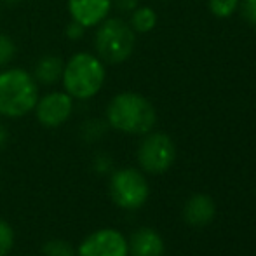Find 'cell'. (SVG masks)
Wrapping results in <instances>:
<instances>
[{
    "mask_svg": "<svg viewBox=\"0 0 256 256\" xmlns=\"http://www.w3.org/2000/svg\"><path fill=\"white\" fill-rule=\"evenodd\" d=\"M106 120L114 129L128 134H146L157 120L154 104L138 92H120L106 108Z\"/></svg>",
    "mask_w": 256,
    "mask_h": 256,
    "instance_id": "1",
    "label": "cell"
},
{
    "mask_svg": "<svg viewBox=\"0 0 256 256\" xmlns=\"http://www.w3.org/2000/svg\"><path fill=\"white\" fill-rule=\"evenodd\" d=\"M38 102V86L34 75L23 68L0 72V115L24 117Z\"/></svg>",
    "mask_w": 256,
    "mask_h": 256,
    "instance_id": "2",
    "label": "cell"
},
{
    "mask_svg": "<svg viewBox=\"0 0 256 256\" xmlns=\"http://www.w3.org/2000/svg\"><path fill=\"white\" fill-rule=\"evenodd\" d=\"M61 80L64 92L75 100H89L98 94L104 82V66L98 56L77 52L66 61Z\"/></svg>",
    "mask_w": 256,
    "mask_h": 256,
    "instance_id": "3",
    "label": "cell"
},
{
    "mask_svg": "<svg viewBox=\"0 0 256 256\" xmlns=\"http://www.w3.org/2000/svg\"><path fill=\"white\" fill-rule=\"evenodd\" d=\"M134 30L118 18L103 21L94 38L98 58L104 63L112 64L128 60L134 51Z\"/></svg>",
    "mask_w": 256,
    "mask_h": 256,
    "instance_id": "4",
    "label": "cell"
},
{
    "mask_svg": "<svg viewBox=\"0 0 256 256\" xmlns=\"http://www.w3.org/2000/svg\"><path fill=\"white\" fill-rule=\"evenodd\" d=\"M110 194L118 208L140 209L148 199V183L140 171L126 168L112 174Z\"/></svg>",
    "mask_w": 256,
    "mask_h": 256,
    "instance_id": "5",
    "label": "cell"
},
{
    "mask_svg": "<svg viewBox=\"0 0 256 256\" xmlns=\"http://www.w3.org/2000/svg\"><path fill=\"white\" fill-rule=\"evenodd\" d=\"M176 157V148L172 140L164 132L148 134L142 142L138 150V160L142 168L148 172L158 174L168 171Z\"/></svg>",
    "mask_w": 256,
    "mask_h": 256,
    "instance_id": "6",
    "label": "cell"
},
{
    "mask_svg": "<svg viewBox=\"0 0 256 256\" xmlns=\"http://www.w3.org/2000/svg\"><path fill=\"white\" fill-rule=\"evenodd\" d=\"M128 240L114 228L92 232L78 248V256H128Z\"/></svg>",
    "mask_w": 256,
    "mask_h": 256,
    "instance_id": "7",
    "label": "cell"
},
{
    "mask_svg": "<svg viewBox=\"0 0 256 256\" xmlns=\"http://www.w3.org/2000/svg\"><path fill=\"white\" fill-rule=\"evenodd\" d=\"M74 110V98L68 92H49L44 98H38L35 104L37 120L46 128H58L70 118Z\"/></svg>",
    "mask_w": 256,
    "mask_h": 256,
    "instance_id": "8",
    "label": "cell"
},
{
    "mask_svg": "<svg viewBox=\"0 0 256 256\" xmlns=\"http://www.w3.org/2000/svg\"><path fill=\"white\" fill-rule=\"evenodd\" d=\"M112 0H68V12L72 20L82 26H96L108 16Z\"/></svg>",
    "mask_w": 256,
    "mask_h": 256,
    "instance_id": "9",
    "label": "cell"
},
{
    "mask_svg": "<svg viewBox=\"0 0 256 256\" xmlns=\"http://www.w3.org/2000/svg\"><path fill=\"white\" fill-rule=\"evenodd\" d=\"M214 212L216 206L211 197L199 194V196H194L192 199L186 200L185 208H183V218L192 226H204L212 222Z\"/></svg>",
    "mask_w": 256,
    "mask_h": 256,
    "instance_id": "10",
    "label": "cell"
},
{
    "mask_svg": "<svg viewBox=\"0 0 256 256\" xmlns=\"http://www.w3.org/2000/svg\"><path fill=\"white\" fill-rule=\"evenodd\" d=\"M129 246L131 256H164V240L154 228H140L132 234Z\"/></svg>",
    "mask_w": 256,
    "mask_h": 256,
    "instance_id": "11",
    "label": "cell"
},
{
    "mask_svg": "<svg viewBox=\"0 0 256 256\" xmlns=\"http://www.w3.org/2000/svg\"><path fill=\"white\" fill-rule=\"evenodd\" d=\"M63 68H64V64L60 56H56V54H46V56H42L40 60L37 61V64H35L34 78L38 84L52 86L61 78Z\"/></svg>",
    "mask_w": 256,
    "mask_h": 256,
    "instance_id": "12",
    "label": "cell"
},
{
    "mask_svg": "<svg viewBox=\"0 0 256 256\" xmlns=\"http://www.w3.org/2000/svg\"><path fill=\"white\" fill-rule=\"evenodd\" d=\"M157 24V14L150 7H140V9L132 10L131 16V28L138 34H146V32L154 30Z\"/></svg>",
    "mask_w": 256,
    "mask_h": 256,
    "instance_id": "13",
    "label": "cell"
},
{
    "mask_svg": "<svg viewBox=\"0 0 256 256\" xmlns=\"http://www.w3.org/2000/svg\"><path fill=\"white\" fill-rule=\"evenodd\" d=\"M104 131H106V124L103 120H98V118H91V120L84 122L80 129L82 138L86 142H96L104 134Z\"/></svg>",
    "mask_w": 256,
    "mask_h": 256,
    "instance_id": "14",
    "label": "cell"
},
{
    "mask_svg": "<svg viewBox=\"0 0 256 256\" xmlns=\"http://www.w3.org/2000/svg\"><path fill=\"white\" fill-rule=\"evenodd\" d=\"M42 253L44 256H75L72 246L66 240H49L44 248H42Z\"/></svg>",
    "mask_w": 256,
    "mask_h": 256,
    "instance_id": "15",
    "label": "cell"
},
{
    "mask_svg": "<svg viewBox=\"0 0 256 256\" xmlns=\"http://www.w3.org/2000/svg\"><path fill=\"white\" fill-rule=\"evenodd\" d=\"M239 6V0H209V9L214 16L228 18Z\"/></svg>",
    "mask_w": 256,
    "mask_h": 256,
    "instance_id": "16",
    "label": "cell"
},
{
    "mask_svg": "<svg viewBox=\"0 0 256 256\" xmlns=\"http://www.w3.org/2000/svg\"><path fill=\"white\" fill-rule=\"evenodd\" d=\"M14 244V230L7 222L0 220V256H7Z\"/></svg>",
    "mask_w": 256,
    "mask_h": 256,
    "instance_id": "17",
    "label": "cell"
},
{
    "mask_svg": "<svg viewBox=\"0 0 256 256\" xmlns=\"http://www.w3.org/2000/svg\"><path fill=\"white\" fill-rule=\"evenodd\" d=\"M16 54V44L10 37L0 34V70L6 66L7 63H10V60Z\"/></svg>",
    "mask_w": 256,
    "mask_h": 256,
    "instance_id": "18",
    "label": "cell"
},
{
    "mask_svg": "<svg viewBox=\"0 0 256 256\" xmlns=\"http://www.w3.org/2000/svg\"><path fill=\"white\" fill-rule=\"evenodd\" d=\"M240 14L251 24H256V0H242L240 2Z\"/></svg>",
    "mask_w": 256,
    "mask_h": 256,
    "instance_id": "19",
    "label": "cell"
},
{
    "mask_svg": "<svg viewBox=\"0 0 256 256\" xmlns=\"http://www.w3.org/2000/svg\"><path fill=\"white\" fill-rule=\"evenodd\" d=\"M84 30H86V26H82L80 23H77V21L72 20L66 26V37L72 38V40H78V38L84 35Z\"/></svg>",
    "mask_w": 256,
    "mask_h": 256,
    "instance_id": "20",
    "label": "cell"
},
{
    "mask_svg": "<svg viewBox=\"0 0 256 256\" xmlns=\"http://www.w3.org/2000/svg\"><path fill=\"white\" fill-rule=\"evenodd\" d=\"M110 166H112V158L108 157V155L102 154V155H98V157H96V160H94V169H96L98 172H106L108 169H110Z\"/></svg>",
    "mask_w": 256,
    "mask_h": 256,
    "instance_id": "21",
    "label": "cell"
},
{
    "mask_svg": "<svg viewBox=\"0 0 256 256\" xmlns=\"http://www.w3.org/2000/svg\"><path fill=\"white\" fill-rule=\"evenodd\" d=\"M114 2L118 10H122V12H131V10H134L136 7H138L140 0H114Z\"/></svg>",
    "mask_w": 256,
    "mask_h": 256,
    "instance_id": "22",
    "label": "cell"
},
{
    "mask_svg": "<svg viewBox=\"0 0 256 256\" xmlns=\"http://www.w3.org/2000/svg\"><path fill=\"white\" fill-rule=\"evenodd\" d=\"M7 140H9V132H7L6 126L0 124V148H2V146H6Z\"/></svg>",
    "mask_w": 256,
    "mask_h": 256,
    "instance_id": "23",
    "label": "cell"
}]
</instances>
